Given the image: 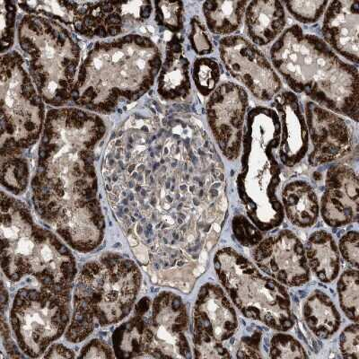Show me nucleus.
Masks as SVG:
<instances>
[{
  "mask_svg": "<svg viewBox=\"0 0 359 359\" xmlns=\"http://www.w3.org/2000/svg\"><path fill=\"white\" fill-rule=\"evenodd\" d=\"M271 57L292 91L358 123V69L339 59L325 41L293 25L276 41Z\"/></svg>",
  "mask_w": 359,
  "mask_h": 359,
  "instance_id": "f257e3e1",
  "label": "nucleus"
},
{
  "mask_svg": "<svg viewBox=\"0 0 359 359\" xmlns=\"http://www.w3.org/2000/svg\"><path fill=\"white\" fill-rule=\"evenodd\" d=\"M280 123L277 112L258 107L249 112L243 135V172L239 176L240 195L251 216L269 214L278 224L282 208L276 197L280 168L273 151L280 145Z\"/></svg>",
  "mask_w": 359,
  "mask_h": 359,
  "instance_id": "f03ea898",
  "label": "nucleus"
},
{
  "mask_svg": "<svg viewBox=\"0 0 359 359\" xmlns=\"http://www.w3.org/2000/svg\"><path fill=\"white\" fill-rule=\"evenodd\" d=\"M215 269L237 309L277 331L294 325L290 296L273 278L266 277L246 258L231 248L215 256Z\"/></svg>",
  "mask_w": 359,
  "mask_h": 359,
  "instance_id": "7ed1b4c3",
  "label": "nucleus"
},
{
  "mask_svg": "<svg viewBox=\"0 0 359 359\" xmlns=\"http://www.w3.org/2000/svg\"><path fill=\"white\" fill-rule=\"evenodd\" d=\"M219 51L227 72L255 97L269 101L278 95L282 88L280 76L251 41L239 35L224 37L220 41Z\"/></svg>",
  "mask_w": 359,
  "mask_h": 359,
  "instance_id": "20e7f679",
  "label": "nucleus"
},
{
  "mask_svg": "<svg viewBox=\"0 0 359 359\" xmlns=\"http://www.w3.org/2000/svg\"><path fill=\"white\" fill-rule=\"evenodd\" d=\"M248 104L245 90L232 82L215 89L207 104L208 124L223 155L231 161L241 154Z\"/></svg>",
  "mask_w": 359,
  "mask_h": 359,
  "instance_id": "39448f33",
  "label": "nucleus"
},
{
  "mask_svg": "<svg viewBox=\"0 0 359 359\" xmlns=\"http://www.w3.org/2000/svg\"><path fill=\"white\" fill-rule=\"evenodd\" d=\"M253 259L262 271L281 284L297 287L309 280L304 246L290 231H281L259 243Z\"/></svg>",
  "mask_w": 359,
  "mask_h": 359,
  "instance_id": "423d86ee",
  "label": "nucleus"
},
{
  "mask_svg": "<svg viewBox=\"0 0 359 359\" xmlns=\"http://www.w3.org/2000/svg\"><path fill=\"white\" fill-rule=\"evenodd\" d=\"M304 111L313 146L309 157L311 165L335 161L351 152L353 134L345 118L313 102H307Z\"/></svg>",
  "mask_w": 359,
  "mask_h": 359,
  "instance_id": "0eeeda50",
  "label": "nucleus"
},
{
  "mask_svg": "<svg viewBox=\"0 0 359 359\" xmlns=\"http://www.w3.org/2000/svg\"><path fill=\"white\" fill-rule=\"evenodd\" d=\"M358 178L345 165L332 166L326 178L320 203L323 219L331 226H342L358 219Z\"/></svg>",
  "mask_w": 359,
  "mask_h": 359,
  "instance_id": "6e6552de",
  "label": "nucleus"
},
{
  "mask_svg": "<svg viewBox=\"0 0 359 359\" xmlns=\"http://www.w3.org/2000/svg\"><path fill=\"white\" fill-rule=\"evenodd\" d=\"M194 320L195 334L220 342L235 334L238 325L229 298L219 286L211 284L202 287L198 294Z\"/></svg>",
  "mask_w": 359,
  "mask_h": 359,
  "instance_id": "1a4fd4ad",
  "label": "nucleus"
},
{
  "mask_svg": "<svg viewBox=\"0 0 359 359\" xmlns=\"http://www.w3.org/2000/svg\"><path fill=\"white\" fill-rule=\"evenodd\" d=\"M275 107L280 123L278 157L283 165L292 168L306 155L309 135L306 118L294 93L285 91L276 95Z\"/></svg>",
  "mask_w": 359,
  "mask_h": 359,
  "instance_id": "9d476101",
  "label": "nucleus"
},
{
  "mask_svg": "<svg viewBox=\"0 0 359 359\" xmlns=\"http://www.w3.org/2000/svg\"><path fill=\"white\" fill-rule=\"evenodd\" d=\"M328 5L323 19V37L341 55L358 64L359 2L338 0Z\"/></svg>",
  "mask_w": 359,
  "mask_h": 359,
  "instance_id": "9b49d317",
  "label": "nucleus"
},
{
  "mask_svg": "<svg viewBox=\"0 0 359 359\" xmlns=\"http://www.w3.org/2000/svg\"><path fill=\"white\" fill-rule=\"evenodd\" d=\"M245 22L253 43L265 46L277 39L286 25L283 5L274 0L252 1L246 6Z\"/></svg>",
  "mask_w": 359,
  "mask_h": 359,
  "instance_id": "f8f14e48",
  "label": "nucleus"
},
{
  "mask_svg": "<svg viewBox=\"0 0 359 359\" xmlns=\"http://www.w3.org/2000/svg\"><path fill=\"white\" fill-rule=\"evenodd\" d=\"M307 264L320 281L332 282L339 271L338 247L329 233L317 231L310 236L306 247Z\"/></svg>",
  "mask_w": 359,
  "mask_h": 359,
  "instance_id": "ddd939ff",
  "label": "nucleus"
},
{
  "mask_svg": "<svg viewBox=\"0 0 359 359\" xmlns=\"http://www.w3.org/2000/svg\"><path fill=\"white\" fill-rule=\"evenodd\" d=\"M182 45L177 38L169 43V50L165 62L163 64L160 75L159 95L168 100L184 97L190 91L191 84L189 80L188 60L181 55Z\"/></svg>",
  "mask_w": 359,
  "mask_h": 359,
  "instance_id": "4468645a",
  "label": "nucleus"
},
{
  "mask_svg": "<svg viewBox=\"0 0 359 359\" xmlns=\"http://www.w3.org/2000/svg\"><path fill=\"white\" fill-rule=\"evenodd\" d=\"M282 201L288 219L296 226L309 227L318 219V200L307 182L296 181L288 184L284 189Z\"/></svg>",
  "mask_w": 359,
  "mask_h": 359,
  "instance_id": "2eb2a0df",
  "label": "nucleus"
},
{
  "mask_svg": "<svg viewBox=\"0 0 359 359\" xmlns=\"http://www.w3.org/2000/svg\"><path fill=\"white\" fill-rule=\"evenodd\" d=\"M304 318L309 329L320 339L335 334L341 325V316L331 298L316 291L304 304Z\"/></svg>",
  "mask_w": 359,
  "mask_h": 359,
  "instance_id": "dca6fc26",
  "label": "nucleus"
},
{
  "mask_svg": "<svg viewBox=\"0 0 359 359\" xmlns=\"http://www.w3.org/2000/svg\"><path fill=\"white\" fill-rule=\"evenodd\" d=\"M246 1H207L203 6L210 30L216 34L235 33L241 27Z\"/></svg>",
  "mask_w": 359,
  "mask_h": 359,
  "instance_id": "f3484780",
  "label": "nucleus"
},
{
  "mask_svg": "<svg viewBox=\"0 0 359 359\" xmlns=\"http://www.w3.org/2000/svg\"><path fill=\"white\" fill-rule=\"evenodd\" d=\"M339 304L348 319L358 322L359 278L358 271L348 269L338 282Z\"/></svg>",
  "mask_w": 359,
  "mask_h": 359,
  "instance_id": "a211bd4d",
  "label": "nucleus"
},
{
  "mask_svg": "<svg viewBox=\"0 0 359 359\" xmlns=\"http://www.w3.org/2000/svg\"><path fill=\"white\" fill-rule=\"evenodd\" d=\"M194 76L198 91L203 95L214 92L220 79V67L210 59L198 60L194 67Z\"/></svg>",
  "mask_w": 359,
  "mask_h": 359,
  "instance_id": "6ab92c4d",
  "label": "nucleus"
},
{
  "mask_svg": "<svg viewBox=\"0 0 359 359\" xmlns=\"http://www.w3.org/2000/svg\"><path fill=\"white\" fill-rule=\"evenodd\" d=\"M285 4L287 11L297 20L303 24H312L318 21L322 17L329 2L302 0V1H287Z\"/></svg>",
  "mask_w": 359,
  "mask_h": 359,
  "instance_id": "aec40b11",
  "label": "nucleus"
},
{
  "mask_svg": "<svg viewBox=\"0 0 359 359\" xmlns=\"http://www.w3.org/2000/svg\"><path fill=\"white\" fill-rule=\"evenodd\" d=\"M271 358H307L302 345L293 337L287 334H277L271 339Z\"/></svg>",
  "mask_w": 359,
  "mask_h": 359,
  "instance_id": "412c9836",
  "label": "nucleus"
},
{
  "mask_svg": "<svg viewBox=\"0 0 359 359\" xmlns=\"http://www.w3.org/2000/svg\"><path fill=\"white\" fill-rule=\"evenodd\" d=\"M157 24L165 25L171 31L177 32L182 28V6L180 2L156 3Z\"/></svg>",
  "mask_w": 359,
  "mask_h": 359,
  "instance_id": "4be33fe9",
  "label": "nucleus"
},
{
  "mask_svg": "<svg viewBox=\"0 0 359 359\" xmlns=\"http://www.w3.org/2000/svg\"><path fill=\"white\" fill-rule=\"evenodd\" d=\"M233 229L236 239L245 246L258 245L262 241V235L245 217H236L233 221Z\"/></svg>",
  "mask_w": 359,
  "mask_h": 359,
  "instance_id": "5701e85b",
  "label": "nucleus"
},
{
  "mask_svg": "<svg viewBox=\"0 0 359 359\" xmlns=\"http://www.w3.org/2000/svg\"><path fill=\"white\" fill-rule=\"evenodd\" d=\"M341 351L344 358H359V327L358 323L348 326L342 332Z\"/></svg>",
  "mask_w": 359,
  "mask_h": 359,
  "instance_id": "b1692460",
  "label": "nucleus"
},
{
  "mask_svg": "<svg viewBox=\"0 0 359 359\" xmlns=\"http://www.w3.org/2000/svg\"><path fill=\"white\" fill-rule=\"evenodd\" d=\"M195 353L196 358H231L227 349L221 344L220 341L210 339V341H201L194 338Z\"/></svg>",
  "mask_w": 359,
  "mask_h": 359,
  "instance_id": "393cba45",
  "label": "nucleus"
},
{
  "mask_svg": "<svg viewBox=\"0 0 359 359\" xmlns=\"http://www.w3.org/2000/svg\"><path fill=\"white\" fill-rule=\"evenodd\" d=\"M358 245L359 235L357 231L346 233L339 242V250H341L343 258L355 268H358Z\"/></svg>",
  "mask_w": 359,
  "mask_h": 359,
  "instance_id": "a878e982",
  "label": "nucleus"
},
{
  "mask_svg": "<svg viewBox=\"0 0 359 359\" xmlns=\"http://www.w3.org/2000/svg\"><path fill=\"white\" fill-rule=\"evenodd\" d=\"M194 25L191 39L195 50L201 55L210 53L212 51V45H211L208 35L205 33L203 27L198 20H194Z\"/></svg>",
  "mask_w": 359,
  "mask_h": 359,
  "instance_id": "bb28decb",
  "label": "nucleus"
},
{
  "mask_svg": "<svg viewBox=\"0 0 359 359\" xmlns=\"http://www.w3.org/2000/svg\"><path fill=\"white\" fill-rule=\"evenodd\" d=\"M259 339L258 338L245 339L240 345L238 358H259Z\"/></svg>",
  "mask_w": 359,
  "mask_h": 359,
  "instance_id": "cd10ccee",
  "label": "nucleus"
},
{
  "mask_svg": "<svg viewBox=\"0 0 359 359\" xmlns=\"http://www.w3.org/2000/svg\"><path fill=\"white\" fill-rule=\"evenodd\" d=\"M152 8L150 6H145L141 8L140 15L142 18H147L151 14Z\"/></svg>",
  "mask_w": 359,
  "mask_h": 359,
  "instance_id": "c85d7f7f",
  "label": "nucleus"
},
{
  "mask_svg": "<svg viewBox=\"0 0 359 359\" xmlns=\"http://www.w3.org/2000/svg\"><path fill=\"white\" fill-rule=\"evenodd\" d=\"M121 28L117 27V25H114V27L109 28L108 34L111 35V36H115V35H117L120 34Z\"/></svg>",
  "mask_w": 359,
  "mask_h": 359,
  "instance_id": "c756f323",
  "label": "nucleus"
},
{
  "mask_svg": "<svg viewBox=\"0 0 359 359\" xmlns=\"http://www.w3.org/2000/svg\"><path fill=\"white\" fill-rule=\"evenodd\" d=\"M8 25L9 27H12L14 25L15 14L14 13H8Z\"/></svg>",
  "mask_w": 359,
  "mask_h": 359,
  "instance_id": "7c9ffc66",
  "label": "nucleus"
},
{
  "mask_svg": "<svg viewBox=\"0 0 359 359\" xmlns=\"http://www.w3.org/2000/svg\"><path fill=\"white\" fill-rule=\"evenodd\" d=\"M95 34H97L98 36H100V37H105L107 35V31H105L104 29L102 27L96 28L95 31Z\"/></svg>",
  "mask_w": 359,
  "mask_h": 359,
  "instance_id": "2f4dec72",
  "label": "nucleus"
},
{
  "mask_svg": "<svg viewBox=\"0 0 359 359\" xmlns=\"http://www.w3.org/2000/svg\"><path fill=\"white\" fill-rule=\"evenodd\" d=\"M133 35H127V36H125L123 38V41L124 43H130L131 41H133Z\"/></svg>",
  "mask_w": 359,
  "mask_h": 359,
  "instance_id": "473e14b6",
  "label": "nucleus"
},
{
  "mask_svg": "<svg viewBox=\"0 0 359 359\" xmlns=\"http://www.w3.org/2000/svg\"><path fill=\"white\" fill-rule=\"evenodd\" d=\"M8 11H9V13H14L15 6L11 5L8 6Z\"/></svg>",
  "mask_w": 359,
  "mask_h": 359,
  "instance_id": "72a5a7b5",
  "label": "nucleus"
}]
</instances>
